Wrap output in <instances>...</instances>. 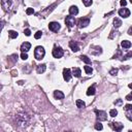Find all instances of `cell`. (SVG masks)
<instances>
[{
	"mask_svg": "<svg viewBox=\"0 0 132 132\" xmlns=\"http://www.w3.org/2000/svg\"><path fill=\"white\" fill-rule=\"evenodd\" d=\"M29 116L25 113H18L16 116V122H17V125L18 126H21V127H25V126L28 125L29 123Z\"/></svg>",
	"mask_w": 132,
	"mask_h": 132,
	"instance_id": "6da1fadb",
	"label": "cell"
},
{
	"mask_svg": "<svg viewBox=\"0 0 132 132\" xmlns=\"http://www.w3.org/2000/svg\"><path fill=\"white\" fill-rule=\"evenodd\" d=\"M45 55V51L42 47L38 45V47L35 48V51H34V57L36 58V60H41L43 59V57Z\"/></svg>",
	"mask_w": 132,
	"mask_h": 132,
	"instance_id": "7a4b0ae2",
	"label": "cell"
},
{
	"mask_svg": "<svg viewBox=\"0 0 132 132\" xmlns=\"http://www.w3.org/2000/svg\"><path fill=\"white\" fill-rule=\"evenodd\" d=\"M63 55H64V52H63V50L60 47H55L54 48V50H53V56H54V58L59 59V58H61Z\"/></svg>",
	"mask_w": 132,
	"mask_h": 132,
	"instance_id": "3957f363",
	"label": "cell"
},
{
	"mask_svg": "<svg viewBox=\"0 0 132 132\" xmlns=\"http://www.w3.org/2000/svg\"><path fill=\"white\" fill-rule=\"evenodd\" d=\"M95 113L97 114V119H98L99 121H106V120H107V114H106L105 112L96 110L95 111Z\"/></svg>",
	"mask_w": 132,
	"mask_h": 132,
	"instance_id": "277c9868",
	"label": "cell"
},
{
	"mask_svg": "<svg viewBox=\"0 0 132 132\" xmlns=\"http://www.w3.org/2000/svg\"><path fill=\"white\" fill-rule=\"evenodd\" d=\"M65 24L68 26V28H71L75 25V19L74 17H71V16H67L66 19H65Z\"/></svg>",
	"mask_w": 132,
	"mask_h": 132,
	"instance_id": "5b68a950",
	"label": "cell"
},
{
	"mask_svg": "<svg viewBox=\"0 0 132 132\" xmlns=\"http://www.w3.org/2000/svg\"><path fill=\"white\" fill-rule=\"evenodd\" d=\"M49 28H50V30L51 31H53V32H57L58 30H60V24L58 22H51L50 24H49Z\"/></svg>",
	"mask_w": 132,
	"mask_h": 132,
	"instance_id": "8992f818",
	"label": "cell"
},
{
	"mask_svg": "<svg viewBox=\"0 0 132 132\" xmlns=\"http://www.w3.org/2000/svg\"><path fill=\"white\" fill-rule=\"evenodd\" d=\"M89 24H90V19H88V18H82L78 21V27L79 28H85Z\"/></svg>",
	"mask_w": 132,
	"mask_h": 132,
	"instance_id": "52a82bcc",
	"label": "cell"
},
{
	"mask_svg": "<svg viewBox=\"0 0 132 132\" xmlns=\"http://www.w3.org/2000/svg\"><path fill=\"white\" fill-rule=\"evenodd\" d=\"M63 77L66 82H69L70 78H71V72H70V69L69 68H64L63 70Z\"/></svg>",
	"mask_w": 132,
	"mask_h": 132,
	"instance_id": "ba28073f",
	"label": "cell"
},
{
	"mask_svg": "<svg viewBox=\"0 0 132 132\" xmlns=\"http://www.w3.org/2000/svg\"><path fill=\"white\" fill-rule=\"evenodd\" d=\"M11 4H13L11 0H1V5L4 10H8L11 6Z\"/></svg>",
	"mask_w": 132,
	"mask_h": 132,
	"instance_id": "9c48e42d",
	"label": "cell"
},
{
	"mask_svg": "<svg viewBox=\"0 0 132 132\" xmlns=\"http://www.w3.org/2000/svg\"><path fill=\"white\" fill-rule=\"evenodd\" d=\"M119 15L122 17V18H128L130 16V10L128 8H121L119 10Z\"/></svg>",
	"mask_w": 132,
	"mask_h": 132,
	"instance_id": "30bf717a",
	"label": "cell"
},
{
	"mask_svg": "<svg viewBox=\"0 0 132 132\" xmlns=\"http://www.w3.org/2000/svg\"><path fill=\"white\" fill-rule=\"evenodd\" d=\"M30 49H31V43L30 42H24V43H22V45H21V51L25 52V53H27Z\"/></svg>",
	"mask_w": 132,
	"mask_h": 132,
	"instance_id": "8fae6325",
	"label": "cell"
},
{
	"mask_svg": "<svg viewBox=\"0 0 132 132\" xmlns=\"http://www.w3.org/2000/svg\"><path fill=\"white\" fill-rule=\"evenodd\" d=\"M112 126H113V129L116 130V131H121V130L123 129V127H124V125L121 124V123H119V122H113V123H112Z\"/></svg>",
	"mask_w": 132,
	"mask_h": 132,
	"instance_id": "7c38bea8",
	"label": "cell"
},
{
	"mask_svg": "<svg viewBox=\"0 0 132 132\" xmlns=\"http://www.w3.org/2000/svg\"><path fill=\"white\" fill-rule=\"evenodd\" d=\"M54 97L56 99H63L64 98V93H63L62 91L57 90V91L54 92Z\"/></svg>",
	"mask_w": 132,
	"mask_h": 132,
	"instance_id": "4fadbf2b",
	"label": "cell"
},
{
	"mask_svg": "<svg viewBox=\"0 0 132 132\" xmlns=\"http://www.w3.org/2000/svg\"><path fill=\"white\" fill-rule=\"evenodd\" d=\"M69 47L73 52H78L79 51V47H78L77 42H75V41H70L69 42Z\"/></svg>",
	"mask_w": 132,
	"mask_h": 132,
	"instance_id": "5bb4252c",
	"label": "cell"
},
{
	"mask_svg": "<svg viewBox=\"0 0 132 132\" xmlns=\"http://www.w3.org/2000/svg\"><path fill=\"white\" fill-rule=\"evenodd\" d=\"M69 14L71 16H76L78 14V8L77 6H75V5H72V6H70L69 8Z\"/></svg>",
	"mask_w": 132,
	"mask_h": 132,
	"instance_id": "9a60e30c",
	"label": "cell"
},
{
	"mask_svg": "<svg viewBox=\"0 0 132 132\" xmlns=\"http://www.w3.org/2000/svg\"><path fill=\"white\" fill-rule=\"evenodd\" d=\"M45 69H47V65H45V64H39V65H37L36 71L38 73H43L45 71Z\"/></svg>",
	"mask_w": 132,
	"mask_h": 132,
	"instance_id": "2e32d148",
	"label": "cell"
},
{
	"mask_svg": "<svg viewBox=\"0 0 132 132\" xmlns=\"http://www.w3.org/2000/svg\"><path fill=\"white\" fill-rule=\"evenodd\" d=\"M81 74H82V71H81V69H79L78 67H74L72 69V75H74L75 77H79L81 76Z\"/></svg>",
	"mask_w": 132,
	"mask_h": 132,
	"instance_id": "e0dca14e",
	"label": "cell"
},
{
	"mask_svg": "<svg viewBox=\"0 0 132 132\" xmlns=\"http://www.w3.org/2000/svg\"><path fill=\"white\" fill-rule=\"evenodd\" d=\"M96 93V89H95V85H93L92 87H90L87 91V95L88 96H91V95H94Z\"/></svg>",
	"mask_w": 132,
	"mask_h": 132,
	"instance_id": "ac0fdd59",
	"label": "cell"
},
{
	"mask_svg": "<svg viewBox=\"0 0 132 132\" xmlns=\"http://www.w3.org/2000/svg\"><path fill=\"white\" fill-rule=\"evenodd\" d=\"M121 45H122V48H124V49H130L131 48V41H129V40H123L121 42Z\"/></svg>",
	"mask_w": 132,
	"mask_h": 132,
	"instance_id": "d6986e66",
	"label": "cell"
},
{
	"mask_svg": "<svg viewBox=\"0 0 132 132\" xmlns=\"http://www.w3.org/2000/svg\"><path fill=\"white\" fill-rule=\"evenodd\" d=\"M121 25H122V21L120 19H118V18H114V20H113V26L116 28H119Z\"/></svg>",
	"mask_w": 132,
	"mask_h": 132,
	"instance_id": "ffe728a7",
	"label": "cell"
},
{
	"mask_svg": "<svg viewBox=\"0 0 132 132\" xmlns=\"http://www.w3.org/2000/svg\"><path fill=\"white\" fill-rule=\"evenodd\" d=\"M75 103H76V106H77L78 108H84V107L86 106L85 102H84L83 100H79V99H77V100L75 101Z\"/></svg>",
	"mask_w": 132,
	"mask_h": 132,
	"instance_id": "44dd1931",
	"label": "cell"
},
{
	"mask_svg": "<svg viewBox=\"0 0 132 132\" xmlns=\"http://www.w3.org/2000/svg\"><path fill=\"white\" fill-rule=\"evenodd\" d=\"M8 35H9V37L10 38H17V37H18V35H19V34H18V32H16V31H14V30H10V31H8Z\"/></svg>",
	"mask_w": 132,
	"mask_h": 132,
	"instance_id": "7402d4cb",
	"label": "cell"
},
{
	"mask_svg": "<svg viewBox=\"0 0 132 132\" xmlns=\"http://www.w3.org/2000/svg\"><path fill=\"white\" fill-rule=\"evenodd\" d=\"M81 59H82V61H84L86 63V64H91V59H89L86 55H82L81 56Z\"/></svg>",
	"mask_w": 132,
	"mask_h": 132,
	"instance_id": "603a6c76",
	"label": "cell"
},
{
	"mask_svg": "<svg viewBox=\"0 0 132 132\" xmlns=\"http://www.w3.org/2000/svg\"><path fill=\"white\" fill-rule=\"evenodd\" d=\"M84 69H85V71H86V73H87V74H91L92 71H93L92 67H90V66H88V65H86V66L84 67Z\"/></svg>",
	"mask_w": 132,
	"mask_h": 132,
	"instance_id": "cb8c5ba5",
	"label": "cell"
},
{
	"mask_svg": "<svg viewBox=\"0 0 132 132\" xmlns=\"http://www.w3.org/2000/svg\"><path fill=\"white\" fill-rule=\"evenodd\" d=\"M83 3L86 5V6H90L93 3V0H83Z\"/></svg>",
	"mask_w": 132,
	"mask_h": 132,
	"instance_id": "d4e9b609",
	"label": "cell"
},
{
	"mask_svg": "<svg viewBox=\"0 0 132 132\" xmlns=\"http://www.w3.org/2000/svg\"><path fill=\"white\" fill-rule=\"evenodd\" d=\"M117 114H118V111L117 110H111V112H110V116L111 117H116L117 116Z\"/></svg>",
	"mask_w": 132,
	"mask_h": 132,
	"instance_id": "484cf974",
	"label": "cell"
},
{
	"mask_svg": "<svg viewBox=\"0 0 132 132\" xmlns=\"http://www.w3.org/2000/svg\"><path fill=\"white\" fill-rule=\"evenodd\" d=\"M126 114H127V118H128V120H132V110H128V111H126Z\"/></svg>",
	"mask_w": 132,
	"mask_h": 132,
	"instance_id": "4316f807",
	"label": "cell"
},
{
	"mask_svg": "<svg viewBox=\"0 0 132 132\" xmlns=\"http://www.w3.org/2000/svg\"><path fill=\"white\" fill-rule=\"evenodd\" d=\"M102 128H103V126H102L101 123H96L95 124V129L96 130H102Z\"/></svg>",
	"mask_w": 132,
	"mask_h": 132,
	"instance_id": "83f0119b",
	"label": "cell"
},
{
	"mask_svg": "<svg viewBox=\"0 0 132 132\" xmlns=\"http://www.w3.org/2000/svg\"><path fill=\"white\" fill-rule=\"evenodd\" d=\"M117 73H118L117 68H113V69L110 71V74H112V75H117Z\"/></svg>",
	"mask_w": 132,
	"mask_h": 132,
	"instance_id": "f1b7e54d",
	"label": "cell"
},
{
	"mask_svg": "<svg viewBox=\"0 0 132 132\" xmlns=\"http://www.w3.org/2000/svg\"><path fill=\"white\" fill-rule=\"evenodd\" d=\"M41 35H42V33H41V31H37L36 33H35V35H34V37H35L36 39H39L41 37Z\"/></svg>",
	"mask_w": 132,
	"mask_h": 132,
	"instance_id": "f546056e",
	"label": "cell"
},
{
	"mask_svg": "<svg viewBox=\"0 0 132 132\" xmlns=\"http://www.w3.org/2000/svg\"><path fill=\"white\" fill-rule=\"evenodd\" d=\"M21 58H22L23 60H27V59H28V55H27V53H25V52H23L22 55H21Z\"/></svg>",
	"mask_w": 132,
	"mask_h": 132,
	"instance_id": "4dcf8cb0",
	"label": "cell"
},
{
	"mask_svg": "<svg viewBox=\"0 0 132 132\" xmlns=\"http://www.w3.org/2000/svg\"><path fill=\"white\" fill-rule=\"evenodd\" d=\"M26 14H27V15H33V14H34V9H33V8H27Z\"/></svg>",
	"mask_w": 132,
	"mask_h": 132,
	"instance_id": "1f68e13d",
	"label": "cell"
},
{
	"mask_svg": "<svg viewBox=\"0 0 132 132\" xmlns=\"http://www.w3.org/2000/svg\"><path fill=\"white\" fill-rule=\"evenodd\" d=\"M10 60L13 61V62H16L17 60H18V55H16V54H15V55H13V56L10 57Z\"/></svg>",
	"mask_w": 132,
	"mask_h": 132,
	"instance_id": "d6a6232c",
	"label": "cell"
},
{
	"mask_svg": "<svg viewBox=\"0 0 132 132\" xmlns=\"http://www.w3.org/2000/svg\"><path fill=\"white\" fill-rule=\"evenodd\" d=\"M24 34H25L26 36H30V35H31V31H30V29H25Z\"/></svg>",
	"mask_w": 132,
	"mask_h": 132,
	"instance_id": "836d02e7",
	"label": "cell"
},
{
	"mask_svg": "<svg viewBox=\"0 0 132 132\" xmlns=\"http://www.w3.org/2000/svg\"><path fill=\"white\" fill-rule=\"evenodd\" d=\"M122 103H123L122 99H118V100H116V101H114V104H116V105H121Z\"/></svg>",
	"mask_w": 132,
	"mask_h": 132,
	"instance_id": "e575fe53",
	"label": "cell"
},
{
	"mask_svg": "<svg viewBox=\"0 0 132 132\" xmlns=\"http://www.w3.org/2000/svg\"><path fill=\"white\" fill-rule=\"evenodd\" d=\"M126 99H127L128 101H131V100H132V94H131V93L128 94L127 96H126Z\"/></svg>",
	"mask_w": 132,
	"mask_h": 132,
	"instance_id": "d590c367",
	"label": "cell"
},
{
	"mask_svg": "<svg viewBox=\"0 0 132 132\" xmlns=\"http://www.w3.org/2000/svg\"><path fill=\"white\" fill-rule=\"evenodd\" d=\"M128 110H132V105H131V104L125 105V111H128Z\"/></svg>",
	"mask_w": 132,
	"mask_h": 132,
	"instance_id": "8d00e7d4",
	"label": "cell"
},
{
	"mask_svg": "<svg viewBox=\"0 0 132 132\" xmlns=\"http://www.w3.org/2000/svg\"><path fill=\"white\" fill-rule=\"evenodd\" d=\"M120 3H121L122 6H125V5L127 4V1H126V0H121V1H120Z\"/></svg>",
	"mask_w": 132,
	"mask_h": 132,
	"instance_id": "74e56055",
	"label": "cell"
},
{
	"mask_svg": "<svg viewBox=\"0 0 132 132\" xmlns=\"http://www.w3.org/2000/svg\"><path fill=\"white\" fill-rule=\"evenodd\" d=\"M3 26H4V22H3V21H0V31L2 30Z\"/></svg>",
	"mask_w": 132,
	"mask_h": 132,
	"instance_id": "f35d334b",
	"label": "cell"
},
{
	"mask_svg": "<svg viewBox=\"0 0 132 132\" xmlns=\"http://www.w3.org/2000/svg\"><path fill=\"white\" fill-rule=\"evenodd\" d=\"M131 55H132V54H131V53H129V54H128L127 56H125V57H124V59H125V60H127V59H129V58H130V57H131Z\"/></svg>",
	"mask_w": 132,
	"mask_h": 132,
	"instance_id": "ab89813d",
	"label": "cell"
},
{
	"mask_svg": "<svg viewBox=\"0 0 132 132\" xmlns=\"http://www.w3.org/2000/svg\"><path fill=\"white\" fill-rule=\"evenodd\" d=\"M128 34H129V35H131V34H132V33H131V28H130L129 31H128Z\"/></svg>",
	"mask_w": 132,
	"mask_h": 132,
	"instance_id": "60d3db41",
	"label": "cell"
},
{
	"mask_svg": "<svg viewBox=\"0 0 132 132\" xmlns=\"http://www.w3.org/2000/svg\"><path fill=\"white\" fill-rule=\"evenodd\" d=\"M23 83H24L23 81H20V82H19V85H23Z\"/></svg>",
	"mask_w": 132,
	"mask_h": 132,
	"instance_id": "b9f144b4",
	"label": "cell"
}]
</instances>
